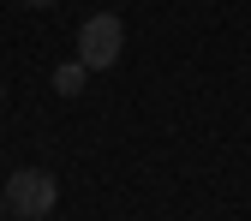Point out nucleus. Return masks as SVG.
<instances>
[{
    "instance_id": "7ed1b4c3",
    "label": "nucleus",
    "mask_w": 251,
    "mask_h": 221,
    "mask_svg": "<svg viewBox=\"0 0 251 221\" xmlns=\"http://www.w3.org/2000/svg\"><path fill=\"white\" fill-rule=\"evenodd\" d=\"M84 78H90L84 60H66V66L54 72V90H60V96H84Z\"/></svg>"
},
{
    "instance_id": "f257e3e1",
    "label": "nucleus",
    "mask_w": 251,
    "mask_h": 221,
    "mask_svg": "<svg viewBox=\"0 0 251 221\" xmlns=\"http://www.w3.org/2000/svg\"><path fill=\"white\" fill-rule=\"evenodd\" d=\"M0 197H6V209H12L18 221H42V215L60 203V179L42 173V168H18L6 185H0Z\"/></svg>"
},
{
    "instance_id": "39448f33",
    "label": "nucleus",
    "mask_w": 251,
    "mask_h": 221,
    "mask_svg": "<svg viewBox=\"0 0 251 221\" xmlns=\"http://www.w3.org/2000/svg\"><path fill=\"white\" fill-rule=\"evenodd\" d=\"M0 215H6V197H0Z\"/></svg>"
},
{
    "instance_id": "f03ea898",
    "label": "nucleus",
    "mask_w": 251,
    "mask_h": 221,
    "mask_svg": "<svg viewBox=\"0 0 251 221\" xmlns=\"http://www.w3.org/2000/svg\"><path fill=\"white\" fill-rule=\"evenodd\" d=\"M120 48H126V24H120L114 12H96V18L78 30V60H84L90 72L120 66Z\"/></svg>"
},
{
    "instance_id": "20e7f679",
    "label": "nucleus",
    "mask_w": 251,
    "mask_h": 221,
    "mask_svg": "<svg viewBox=\"0 0 251 221\" xmlns=\"http://www.w3.org/2000/svg\"><path fill=\"white\" fill-rule=\"evenodd\" d=\"M24 6H54V0H24Z\"/></svg>"
}]
</instances>
